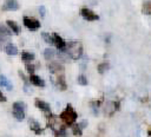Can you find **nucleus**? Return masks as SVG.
<instances>
[{"label": "nucleus", "instance_id": "f257e3e1", "mask_svg": "<svg viewBox=\"0 0 151 137\" xmlns=\"http://www.w3.org/2000/svg\"><path fill=\"white\" fill-rule=\"evenodd\" d=\"M66 53L71 59L78 60L83 56V45L79 41H68L66 43Z\"/></svg>", "mask_w": 151, "mask_h": 137}, {"label": "nucleus", "instance_id": "f03ea898", "mask_svg": "<svg viewBox=\"0 0 151 137\" xmlns=\"http://www.w3.org/2000/svg\"><path fill=\"white\" fill-rule=\"evenodd\" d=\"M77 117H78V115H77V112L74 111V109L72 107L71 104H67L66 109L60 113V119H61L63 123H64L65 125H67V126L73 125L74 122L77 120Z\"/></svg>", "mask_w": 151, "mask_h": 137}, {"label": "nucleus", "instance_id": "7ed1b4c3", "mask_svg": "<svg viewBox=\"0 0 151 137\" xmlns=\"http://www.w3.org/2000/svg\"><path fill=\"white\" fill-rule=\"evenodd\" d=\"M25 104L22 102H15L12 106V113L17 120H22L25 118Z\"/></svg>", "mask_w": 151, "mask_h": 137}, {"label": "nucleus", "instance_id": "20e7f679", "mask_svg": "<svg viewBox=\"0 0 151 137\" xmlns=\"http://www.w3.org/2000/svg\"><path fill=\"white\" fill-rule=\"evenodd\" d=\"M22 22L25 25V27H27L29 31H37L40 27V21L34 19V18H29V17H24Z\"/></svg>", "mask_w": 151, "mask_h": 137}, {"label": "nucleus", "instance_id": "39448f33", "mask_svg": "<svg viewBox=\"0 0 151 137\" xmlns=\"http://www.w3.org/2000/svg\"><path fill=\"white\" fill-rule=\"evenodd\" d=\"M80 14L84 19L88 20V21H94V20H98L99 19V15L97 13H94L92 9L90 8H86V7H83L80 9Z\"/></svg>", "mask_w": 151, "mask_h": 137}, {"label": "nucleus", "instance_id": "423d86ee", "mask_svg": "<svg viewBox=\"0 0 151 137\" xmlns=\"http://www.w3.org/2000/svg\"><path fill=\"white\" fill-rule=\"evenodd\" d=\"M52 37H53V45H55L58 51H60V52L66 51V41L58 33H53Z\"/></svg>", "mask_w": 151, "mask_h": 137}, {"label": "nucleus", "instance_id": "0eeeda50", "mask_svg": "<svg viewBox=\"0 0 151 137\" xmlns=\"http://www.w3.org/2000/svg\"><path fill=\"white\" fill-rule=\"evenodd\" d=\"M47 67H48V70H50L51 73L60 74V73L64 72V66H63L60 63H58V61H51V63L47 65Z\"/></svg>", "mask_w": 151, "mask_h": 137}, {"label": "nucleus", "instance_id": "6e6552de", "mask_svg": "<svg viewBox=\"0 0 151 137\" xmlns=\"http://www.w3.org/2000/svg\"><path fill=\"white\" fill-rule=\"evenodd\" d=\"M2 9L4 11H18L19 9V4L17 0H6L2 5Z\"/></svg>", "mask_w": 151, "mask_h": 137}, {"label": "nucleus", "instance_id": "1a4fd4ad", "mask_svg": "<svg viewBox=\"0 0 151 137\" xmlns=\"http://www.w3.org/2000/svg\"><path fill=\"white\" fill-rule=\"evenodd\" d=\"M34 105H35V106H37L39 110H41L42 112L51 113V107H50V105H48L46 102H44V100H41V99L37 98V99L34 100Z\"/></svg>", "mask_w": 151, "mask_h": 137}, {"label": "nucleus", "instance_id": "9d476101", "mask_svg": "<svg viewBox=\"0 0 151 137\" xmlns=\"http://www.w3.org/2000/svg\"><path fill=\"white\" fill-rule=\"evenodd\" d=\"M57 87L60 90V91H65L67 89V84H66V80H65V76L63 73L60 74H57V80L54 81Z\"/></svg>", "mask_w": 151, "mask_h": 137}, {"label": "nucleus", "instance_id": "9b49d317", "mask_svg": "<svg viewBox=\"0 0 151 137\" xmlns=\"http://www.w3.org/2000/svg\"><path fill=\"white\" fill-rule=\"evenodd\" d=\"M28 125H29V128H31V130L35 133V135H40V133H42V128L40 126V124L35 120V119H33V118H29V120H28Z\"/></svg>", "mask_w": 151, "mask_h": 137}, {"label": "nucleus", "instance_id": "f8f14e48", "mask_svg": "<svg viewBox=\"0 0 151 137\" xmlns=\"http://www.w3.org/2000/svg\"><path fill=\"white\" fill-rule=\"evenodd\" d=\"M29 81L33 84V85H35V86H39V87H44L45 86V81L39 77V76H37V74H29Z\"/></svg>", "mask_w": 151, "mask_h": 137}, {"label": "nucleus", "instance_id": "ddd939ff", "mask_svg": "<svg viewBox=\"0 0 151 137\" xmlns=\"http://www.w3.org/2000/svg\"><path fill=\"white\" fill-rule=\"evenodd\" d=\"M5 52H6L8 56H17V54H18V47H17L14 44L8 43V44H6V46H5Z\"/></svg>", "mask_w": 151, "mask_h": 137}, {"label": "nucleus", "instance_id": "4468645a", "mask_svg": "<svg viewBox=\"0 0 151 137\" xmlns=\"http://www.w3.org/2000/svg\"><path fill=\"white\" fill-rule=\"evenodd\" d=\"M6 26H7L14 34H19V33H20V27H19V25H18L15 21H13V20H7V21H6Z\"/></svg>", "mask_w": 151, "mask_h": 137}, {"label": "nucleus", "instance_id": "2eb2a0df", "mask_svg": "<svg viewBox=\"0 0 151 137\" xmlns=\"http://www.w3.org/2000/svg\"><path fill=\"white\" fill-rule=\"evenodd\" d=\"M34 58H35V56L32 52H28V51H22L21 52V60L25 61V63H31L32 60H34Z\"/></svg>", "mask_w": 151, "mask_h": 137}, {"label": "nucleus", "instance_id": "dca6fc26", "mask_svg": "<svg viewBox=\"0 0 151 137\" xmlns=\"http://www.w3.org/2000/svg\"><path fill=\"white\" fill-rule=\"evenodd\" d=\"M55 56H57L55 51H54L53 48H51V47H47V48L44 51V57H45L46 60H52Z\"/></svg>", "mask_w": 151, "mask_h": 137}, {"label": "nucleus", "instance_id": "f3484780", "mask_svg": "<svg viewBox=\"0 0 151 137\" xmlns=\"http://www.w3.org/2000/svg\"><path fill=\"white\" fill-rule=\"evenodd\" d=\"M0 85L4 86V87H6V89L9 90V91L13 89V85L9 83V80H8L4 74H0Z\"/></svg>", "mask_w": 151, "mask_h": 137}, {"label": "nucleus", "instance_id": "a211bd4d", "mask_svg": "<svg viewBox=\"0 0 151 137\" xmlns=\"http://www.w3.org/2000/svg\"><path fill=\"white\" fill-rule=\"evenodd\" d=\"M54 135H55V137H67L66 125H61L57 130H54Z\"/></svg>", "mask_w": 151, "mask_h": 137}, {"label": "nucleus", "instance_id": "6ab92c4d", "mask_svg": "<svg viewBox=\"0 0 151 137\" xmlns=\"http://www.w3.org/2000/svg\"><path fill=\"white\" fill-rule=\"evenodd\" d=\"M55 124H57V117L54 115H51L50 113V116L47 117V126L51 128V129H54Z\"/></svg>", "mask_w": 151, "mask_h": 137}, {"label": "nucleus", "instance_id": "aec40b11", "mask_svg": "<svg viewBox=\"0 0 151 137\" xmlns=\"http://www.w3.org/2000/svg\"><path fill=\"white\" fill-rule=\"evenodd\" d=\"M109 68H110V64H109L107 61H103V63H100V64L98 65V67H97V70H98L99 73H104V72L107 71Z\"/></svg>", "mask_w": 151, "mask_h": 137}, {"label": "nucleus", "instance_id": "412c9836", "mask_svg": "<svg viewBox=\"0 0 151 137\" xmlns=\"http://www.w3.org/2000/svg\"><path fill=\"white\" fill-rule=\"evenodd\" d=\"M142 11H143V13H144V14L151 15V1H146V2H144Z\"/></svg>", "mask_w": 151, "mask_h": 137}, {"label": "nucleus", "instance_id": "4be33fe9", "mask_svg": "<svg viewBox=\"0 0 151 137\" xmlns=\"http://www.w3.org/2000/svg\"><path fill=\"white\" fill-rule=\"evenodd\" d=\"M72 132H73V135H74V136L80 137V136L83 135V129L80 128V125H79V124H76V125H73V128H72Z\"/></svg>", "mask_w": 151, "mask_h": 137}, {"label": "nucleus", "instance_id": "5701e85b", "mask_svg": "<svg viewBox=\"0 0 151 137\" xmlns=\"http://www.w3.org/2000/svg\"><path fill=\"white\" fill-rule=\"evenodd\" d=\"M41 37H42V39H44L45 43H47V44H50V45L53 44V37H52L51 34H48V33H46V32H42V33H41Z\"/></svg>", "mask_w": 151, "mask_h": 137}, {"label": "nucleus", "instance_id": "b1692460", "mask_svg": "<svg viewBox=\"0 0 151 137\" xmlns=\"http://www.w3.org/2000/svg\"><path fill=\"white\" fill-rule=\"evenodd\" d=\"M77 80H78V84H80V85H87V78L84 76V74H79L78 76V78H77Z\"/></svg>", "mask_w": 151, "mask_h": 137}, {"label": "nucleus", "instance_id": "393cba45", "mask_svg": "<svg viewBox=\"0 0 151 137\" xmlns=\"http://www.w3.org/2000/svg\"><path fill=\"white\" fill-rule=\"evenodd\" d=\"M26 71H27L29 74H33L34 71H35V66H34L33 64H31V63H27V64H26Z\"/></svg>", "mask_w": 151, "mask_h": 137}, {"label": "nucleus", "instance_id": "a878e982", "mask_svg": "<svg viewBox=\"0 0 151 137\" xmlns=\"http://www.w3.org/2000/svg\"><path fill=\"white\" fill-rule=\"evenodd\" d=\"M39 14H40L41 18L45 17V14H46V8H45V6H39Z\"/></svg>", "mask_w": 151, "mask_h": 137}, {"label": "nucleus", "instance_id": "bb28decb", "mask_svg": "<svg viewBox=\"0 0 151 137\" xmlns=\"http://www.w3.org/2000/svg\"><path fill=\"white\" fill-rule=\"evenodd\" d=\"M24 89H25V92H26V93H31V92H32V89L28 86V84H27V83H25Z\"/></svg>", "mask_w": 151, "mask_h": 137}, {"label": "nucleus", "instance_id": "cd10ccee", "mask_svg": "<svg viewBox=\"0 0 151 137\" xmlns=\"http://www.w3.org/2000/svg\"><path fill=\"white\" fill-rule=\"evenodd\" d=\"M79 125H80V128H81V129H84V128H86V126H87V122H86V120H83V122H80V123H79Z\"/></svg>", "mask_w": 151, "mask_h": 137}, {"label": "nucleus", "instance_id": "c85d7f7f", "mask_svg": "<svg viewBox=\"0 0 151 137\" xmlns=\"http://www.w3.org/2000/svg\"><path fill=\"white\" fill-rule=\"evenodd\" d=\"M6 100H7V99H6V97H5V96L2 94V92L0 91V102H2V103H5Z\"/></svg>", "mask_w": 151, "mask_h": 137}, {"label": "nucleus", "instance_id": "c756f323", "mask_svg": "<svg viewBox=\"0 0 151 137\" xmlns=\"http://www.w3.org/2000/svg\"><path fill=\"white\" fill-rule=\"evenodd\" d=\"M149 135H150V136H151V132H150V131H149Z\"/></svg>", "mask_w": 151, "mask_h": 137}]
</instances>
